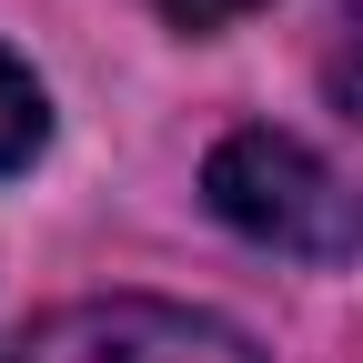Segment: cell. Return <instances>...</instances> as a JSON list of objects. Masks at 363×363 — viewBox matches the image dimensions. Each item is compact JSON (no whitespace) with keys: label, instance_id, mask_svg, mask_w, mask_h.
I'll list each match as a JSON object with an SVG mask.
<instances>
[{"label":"cell","instance_id":"obj_1","mask_svg":"<svg viewBox=\"0 0 363 363\" xmlns=\"http://www.w3.org/2000/svg\"><path fill=\"white\" fill-rule=\"evenodd\" d=\"M202 202L233 222L242 242L283 262H353L363 252V192L293 131H233L202 162Z\"/></svg>","mask_w":363,"mask_h":363},{"label":"cell","instance_id":"obj_2","mask_svg":"<svg viewBox=\"0 0 363 363\" xmlns=\"http://www.w3.org/2000/svg\"><path fill=\"white\" fill-rule=\"evenodd\" d=\"M0 363H262V353L212 313L121 293V303H71L51 323H30Z\"/></svg>","mask_w":363,"mask_h":363},{"label":"cell","instance_id":"obj_3","mask_svg":"<svg viewBox=\"0 0 363 363\" xmlns=\"http://www.w3.org/2000/svg\"><path fill=\"white\" fill-rule=\"evenodd\" d=\"M51 142V101H40V81L0 51V182L11 172H30V152Z\"/></svg>","mask_w":363,"mask_h":363},{"label":"cell","instance_id":"obj_4","mask_svg":"<svg viewBox=\"0 0 363 363\" xmlns=\"http://www.w3.org/2000/svg\"><path fill=\"white\" fill-rule=\"evenodd\" d=\"M323 91L363 121V0H343V21H333V40H323Z\"/></svg>","mask_w":363,"mask_h":363},{"label":"cell","instance_id":"obj_5","mask_svg":"<svg viewBox=\"0 0 363 363\" xmlns=\"http://www.w3.org/2000/svg\"><path fill=\"white\" fill-rule=\"evenodd\" d=\"M152 11H162L172 30H222V21H242V11H262V0H152Z\"/></svg>","mask_w":363,"mask_h":363}]
</instances>
